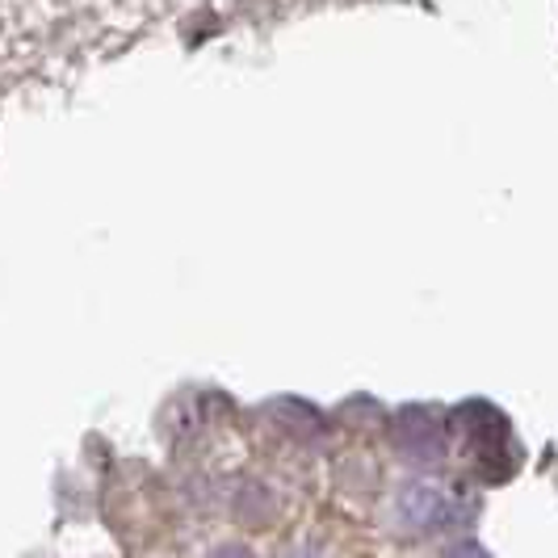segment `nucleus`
<instances>
[{"instance_id": "1", "label": "nucleus", "mask_w": 558, "mask_h": 558, "mask_svg": "<svg viewBox=\"0 0 558 558\" xmlns=\"http://www.w3.org/2000/svg\"><path fill=\"white\" fill-rule=\"evenodd\" d=\"M449 449L462 458L466 475H475L478 483H508L525 462V449L517 441L508 416L487 399H471L449 412Z\"/></svg>"}, {"instance_id": "2", "label": "nucleus", "mask_w": 558, "mask_h": 558, "mask_svg": "<svg viewBox=\"0 0 558 558\" xmlns=\"http://www.w3.org/2000/svg\"><path fill=\"white\" fill-rule=\"evenodd\" d=\"M403 512L416 530H433V533H449L471 525L475 517V504L466 500L462 492H449V487H437V483H416L408 487L403 496Z\"/></svg>"}]
</instances>
